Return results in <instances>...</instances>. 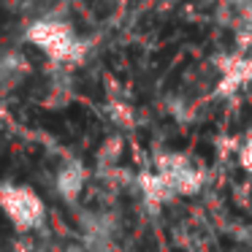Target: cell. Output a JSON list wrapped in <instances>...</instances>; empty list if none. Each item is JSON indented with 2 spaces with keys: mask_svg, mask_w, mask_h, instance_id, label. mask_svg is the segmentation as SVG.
<instances>
[{
  "mask_svg": "<svg viewBox=\"0 0 252 252\" xmlns=\"http://www.w3.org/2000/svg\"><path fill=\"white\" fill-rule=\"evenodd\" d=\"M0 209L6 212V217L11 220L17 228L28 230L41 225L44 220V203L33 190L19 185H3L0 187Z\"/></svg>",
  "mask_w": 252,
  "mask_h": 252,
  "instance_id": "2",
  "label": "cell"
},
{
  "mask_svg": "<svg viewBox=\"0 0 252 252\" xmlns=\"http://www.w3.org/2000/svg\"><path fill=\"white\" fill-rule=\"evenodd\" d=\"M241 160H244V165H247V168L252 171V141L247 144V149H244V152H241Z\"/></svg>",
  "mask_w": 252,
  "mask_h": 252,
  "instance_id": "5",
  "label": "cell"
},
{
  "mask_svg": "<svg viewBox=\"0 0 252 252\" xmlns=\"http://www.w3.org/2000/svg\"><path fill=\"white\" fill-rule=\"evenodd\" d=\"M28 60H25L19 52H8V55L0 57V87L3 90H11L28 76Z\"/></svg>",
  "mask_w": 252,
  "mask_h": 252,
  "instance_id": "3",
  "label": "cell"
},
{
  "mask_svg": "<svg viewBox=\"0 0 252 252\" xmlns=\"http://www.w3.org/2000/svg\"><path fill=\"white\" fill-rule=\"evenodd\" d=\"M28 38L55 63H76L84 52L76 33L65 22H57V19H38V22H33L28 30Z\"/></svg>",
  "mask_w": 252,
  "mask_h": 252,
  "instance_id": "1",
  "label": "cell"
},
{
  "mask_svg": "<svg viewBox=\"0 0 252 252\" xmlns=\"http://www.w3.org/2000/svg\"><path fill=\"white\" fill-rule=\"evenodd\" d=\"M82 185H84V168L79 163H68L65 168H60V174H57V190H60V195L65 201L76 198Z\"/></svg>",
  "mask_w": 252,
  "mask_h": 252,
  "instance_id": "4",
  "label": "cell"
}]
</instances>
